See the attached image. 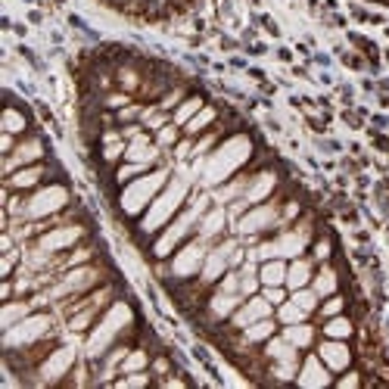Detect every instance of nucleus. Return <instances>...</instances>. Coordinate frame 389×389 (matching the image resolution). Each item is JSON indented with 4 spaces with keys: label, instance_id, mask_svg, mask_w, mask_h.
<instances>
[{
    "label": "nucleus",
    "instance_id": "1",
    "mask_svg": "<svg viewBox=\"0 0 389 389\" xmlns=\"http://www.w3.org/2000/svg\"><path fill=\"white\" fill-rule=\"evenodd\" d=\"M252 156V140L246 134H233L224 140L218 150L206 159V166H202V175L199 181L202 187H218L221 181H228L233 171H240L246 166V159Z\"/></svg>",
    "mask_w": 389,
    "mask_h": 389
},
{
    "label": "nucleus",
    "instance_id": "2",
    "mask_svg": "<svg viewBox=\"0 0 389 389\" xmlns=\"http://www.w3.org/2000/svg\"><path fill=\"white\" fill-rule=\"evenodd\" d=\"M131 321H134V311H131L128 302H112V306L103 311V318L93 324V330L88 337V346H84L88 358H100L103 352H109V349L119 342L122 333L131 327Z\"/></svg>",
    "mask_w": 389,
    "mask_h": 389
},
{
    "label": "nucleus",
    "instance_id": "3",
    "mask_svg": "<svg viewBox=\"0 0 389 389\" xmlns=\"http://www.w3.org/2000/svg\"><path fill=\"white\" fill-rule=\"evenodd\" d=\"M187 193H190V184H187V178H171V181L162 187V193L153 199L150 212L144 215V221H140V231L144 233H153L159 231L162 224H168L171 218H175V212L184 206Z\"/></svg>",
    "mask_w": 389,
    "mask_h": 389
},
{
    "label": "nucleus",
    "instance_id": "4",
    "mask_svg": "<svg viewBox=\"0 0 389 389\" xmlns=\"http://www.w3.org/2000/svg\"><path fill=\"white\" fill-rule=\"evenodd\" d=\"M166 184H168V168H156V171H150V175H140L131 184H124V190L119 197L122 212L124 215H140L146 206H150V199L159 197Z\"/></svg>",
    "mask_w": 389,
    "mask_h": 389
},
{
    "label": "nucleus",
    "instance_id": "5",
    "mask_svg": "<svg viewBox=\"0 0 389 389\" xmlns=\"http://www.w3.org/2000/svg\"><path fill=\"white\" fill-rule=\"evenodd\" d=\"M206 206H209V197H199L190 209H184V212L168 224L166 233H162V237L156 240V246H153V255H156V259H166V255H168L178 243H184V240L190 237L193 224H199V218H202V212H206Z\"/></svg>",
    "mask_w": 389,
    "mask_h": 389
},
{
    "label": "nucleus",
    "instance_id": "6",
    "mask_svg": "<svg viewBox=\"0 0 389 389\" xmlns=\"http://www.w3.org/2000/svg\"><path fill=\"white\" fill-rule=\"evenodd\" d=\"M66 206H69V190L62 184H50V187L35 190L25 202H22L19 218H25V221H41V218L57 215L59 209H66Z\"/></svg>",
    "mask_w": 389,
    "mask_h": 389
},
{
    "label": "nucleus",
    "instance_id": "7",
    "mask_svg": "<svg viewBox=\"0 0 389 389\" xmlns=\"http://www.w3.org/2000/svg\"><path fill=\"white\" fill-rule=\"evenodd\" d=\"M50 330H53L50 315H28V318H22L19 324H13L10 330L4 333V346H6V352L28 349V346H35V342L47 339V333H50Z\"/></svg>",
    "mask_w": 389,
    "mask_h": 389
},
{
    "label": "nucleus",
    "instance_id": "8",
    "mask_svg": "<svg viewBox=\"0 0 389 389\" xmlns=\"http://www.w3.org/2000/svg\"><path fill=\"white\" fill-rule=\"evenodd\" d=\"M100 274H103V271H100L97 265H78V268H69L66 274L47 290V299H69V296L88 293L91 286L100 280Z\"/></svg>",
    "mask_w": 389,
    "mask_h": 389
},
{
    "label": "nucleus",
    "instance_id": "9",
    "mask_svg": "<svg viewBox=\"0 0 389 389\" xmlns=\"http://www.w3.org/2000/svg\"><path fill=\"white\" fill-rule=\"evenodd\" d=\"M280 221H284V218H280L277 202H259V206L246 209V212L237 218V233L243 240H252V237H262L265 231H274Z\"/></svg>",
    "mask_w": 389,
    "mask_h": 389
},
{
    "label": "nucleus",
    "instance_id": "10",
    "mask_svg": "<svg viewBox=\"0 0 389 389\" xmlns=\"http://www.w3.org/2000/svg\"><path fill=\"white\" fill-rule=\"evenodd\" d=\"M237 246H240V240H224V243H218L215 249H209L206 262H202V271H199L202 286L215 284V280H221L224 274H228V271H231V259H233V252H237Z\"/></svg>",
    "mask_w": 389,
    "mask_h": 389
},
{
    "label": "nucleus",
    "instance_id": "11",
    "mask_svg": "<svg viewBox=\"0 0 389 389\" xmlns=\"http://www.w3.org/2000/svg\"><path fill=\"white\" fill-rule=\"evenodd\" d=\"M206 240H190L181 252L171 259V274L175 277H193V274H199L202 271V262H206Z\"/></svg>",
    "mask_w": 389,
    "mask_h": 389
},
{
    "label": "nucleus",
    "instance_id": "12",
    "mask_svg": "<svg viewBox=\"0 0 389 389\" xmlns=\"http://www.w3.org/2000/svg\"><path fill=\"white\" fill-rule=\"evenodd\" d=\"M72 364H75V349L72 346H59V349H53L41 364H37V377H41V383H59Z\"/></svg>",
    "mask_w": 389,
    "mask_h": 389
},
{
    "label": "nucleus",
    "instance_id": "13",
    "mask_svg": "<svg viewBox=\"0 0 389 389\" xmlns=\"http://www.w3.org/2000/svg\"><path fill=\"white\" fill-rule=\"evenodd\" d=\"M271 315H274V306L265 296H246V302H240V308L231 315V324L243 330V327L262 321V318H271Z\"/></svg>",
    "mask_w": 389,
    "mask_h": 389
},
{
    "label": "nucleus",
    "instance_id": "14",
    "mask_svg": "<svg viewBox=\"0 0 389 389\" xmlns=\"http://www.w3.org/2000/svg\"><path fill=\"white\" fill-rule=\"evenodd\" d=\"M81 240H84V228H81V224H62V228L47 231L44 237L37 240V246L47 249V252H53V255H57L59 249H69V246L81 243Z\"/></svg>",
    "mask_w": 389,
    "mask_h": 389
},
{
    "label": "nucleus",
    "instance_id": "15",
    "mask_svg": "<svg viewBox=\"0 0 389 389\" xmlns=\"http://www.w3.org/2000/svg\"><path fill=\"white\" fill-rule=\"evenodd\" d=\"M296 383L302 389H324L330 386V368L321 361V355H308L306 361H302L299 373H296Z\"/></svg>",
    "mask_w": 389,
    "mask_h": 389
},
{
    "label": "nucleus",
    "instance_id": "16",
    "mask_svg": "<svg viewBox=\"0 0 389 389\" xmlns=\"http://www.w3.org/2000/svg\"><path fill=\"white\" fill-rule=\"evenodd\" d=\"M44 156V144L37 137H31V140H22L16 150L6 156V162H4V175L10 178L16 168H25V166H31V162H37Z\"/></svg>",
    "mask_w": 389,
    "mask_h": 389
},
{
    "label": "nucleus",
    "instance_id": "17",
    "mask_svg": "<svg viewBox=\"0 0 389 389\" xmlns=\"http://www.w3.org/2000/svg\"><path fill=\"white\" fill-rule=\"evenodd\" d=\"M318 355H321V361L330 371H349V368H352V349H349L342 339L327 337L321 346H318Z\"/></svg>",
    "mask_w": 389,
    "mask_h": 389
},
{
    "label": "nucleus",
    "instance_id": "18",
    "mask_svg": "<svg viewBox=\"0 0 389 389\" xmlns=\"http://www.w3.org/2000/svg\"><path fill=\"white\" fill-rule=\"evenodd\" d=\"M274 187H277V175L265 168V171H259V175L249 178L243 199L249 202V206H259V202H265V199L271 197V193H274Z\"/></svg>",
    "mask_w": 389,
    "mask_h": 389
},
{
    "label": "nucleus",
    "instance_id": "19",
    "mask_svg": "<svg viewBox=\"0 0 389 389\" xmlns=\"http://www.w3.org/2000/svg\"><path fill=\"white\" fill-rule=\"evenodd\" d=\"M124 159L128 162H140V166L150 168L156 159H159V144H150V134H137L124 150Z\"/></svg>",
    "mask_w": 389,
    "mask_h": 389
},
{
    "label": "nucleus",
    "instance_id": "20",
    "mask_svg": "<svg viewBox=\"0 0 389 389\" xmlns=\"http://www.w3.org/2000/svg\"><path fill=\"white\" fill-rule=\"evenodd\" d=\"M224 224H228V209H209V212H202L199 218V240H215L224 233Z\"/></svg>",
    "mask_w": 389,
    "mask_h": 389
},
{
    "label": "nucleus",
    "instance_id": "21",
    "mask_svg": "<svg viewBox=\"0 0 389 389\" xmlns=\"http://www.w3.org/2000/svg\"><path fill=\"white\" fill-rule=\"evenodd\" d=\"M240 299H243L240 293H221V290H215V296L209 299V315H212L215 321H224V318H231L233 311L240 308Z\"/></svg>",
    "mask_w": 389,
    "mask_h": 389
},
{
    "label": "nucleus",
    "instance_id": "22",
    "mask_svg": "<svg viewBox=\"0 0 389 389\" xmlns=\"http://www.w3.org/2000/svg\"><path fill=\"white\" fill-rule=\"evenodd\" d=\"M265 355H268L271 361H299V349H296L284 333H280V337H271L268 342H265Z\"/></svg>",
    "mask_w": 389,
    "mask_h": 389
},
{
    "label": "nucleus",
    "instance_id": "23",
    "mask_svg": "<svg viewBox=\"0 0 389 389\" xmlns=\"http://www.w3.org/2000/svg\"><path fill=\"white\" fill-rule=\"evenodd\" d=\"M311 277H315V271H311V262L302 259V255L286 265V286H290V290H302V286H308Z\"/></svg>",
    "mask_w": 389,
    "mask_h": 389
},
{
    "label": "nucleus",
    "instance_id": "24",
    "mask_svg": "<svg viewBox=\"0 0 389 389\" xmlns=\"http://www.w3.org/2000/svg\"><path fill=\"white\" fill-rule=\"evenodd\" d=\"M259 280L262 286H286V262L284 259L259 262Z\"/></svg>",
    "mask_w": 389,
    "mask_h": 389
},
{
    "label": "nucleus",
    "instance_id": "25",
    "mask_svg": "<svg viewBox=\"0 0 389 389\" xmlns=\"http://www.w3.org/2000/svg\"><path fill=\"white\" fill-rule=\"evenodd\" d=\"M44 178V168L41 166H28V168H19V171H13L10 178H6V187L10 190H31L37 181Z\"/></svg>",
    "mask_w": 389,
    "mask_h": 389
},
{
    "label": "nucleus",
    "instance_id": "26",
    "mask_svg": "<svg viewBox=\"0 0 389 389\" xmlns=\"http://www.w3.org/2000/svg\"><path fill=\"white\" fill-rule=\"evenodd\" d=\"M311 290H315L318 296H333L339 290V274L337 268H330V265H324L321 271H318L315 277H311Z\"/></svg>",
    "mask_w": 389,
    "mask_h": 389
},
{
    "label": "nucleus",
    "instance_id": "27",
    "mask_svg": "<svg viewBox=\"0 0 389 389\" xmlns=\"http://www.w3.org/2000/svg\"><path fill=\"white\" fill-rule=\"evenodd\" d=\"M274 337V321L271 318H262V321L243 327V346H259V342H268Z\"/></svg>",
    "mask_w": 389,
    "mask_h": 389
},
{
    "label": "nucleus",
    "instance_id": "28",
    "mask_svg": "<svg viewBox=\"0 0 389 389\" xmlns=\"http://www.w3.org/2000/svg\"><path fill=\"white\" fill-rule=\"evenodd\" d=\"M284 337L293 342L296 349H308L311 342H315V330H311V324L306 321H299V324H286V330H284Z\"/></svg>",
    "mask_w": 389,
    "mask_h": 389
},
{
    "label": "nucleus",
    "instance_id": "29",
    "mask_svg": "<svg viewBox=\"0 0 389 389\" xmlns=\"http://www.w3.org/2000/svg\"><path fill=\"white\" fill-rule=\"evenodd\" d=\"M352 333H355V324L342 315H333L324 321V337H330V339H349Z\"/></svg>",
    "mask_w": 389,
    "mask_h": 389
},
{
    "label": "nucleus",
    "instance_id": "30",
    "mask_svg": "<svg viewBox=\"0 0 389 389\" xmlns=\"http://www.w3.org/2000/svg\"><path fill=\"white\" fill-rule=\"evenodd\" d=\"M28 315H31V302H13V299H6L4 315H0V324H4V330H10L13 324H19L22 318H28Z\"/></svg>",
    "mask_w": 389,
    "mask_h": 389
},
{
    "label": "nucleus",
    "instance_id": "31",
    "mask_svg": "<svg viewBox=\"0 0 389 389\" xmlns=\"http://www.w3.org/2000/svg\"><path fill=\"white\" fill-rule=\"evenodd\" d=\"M202 106H206V103H202V97H190V100H184V103H178L175 115H171V122H175L178 128H181V124H187V122H190V119L199 112Z\"/></svg>",
    "mask_w": 389,
    "mask_h": 389
},
{
    "label": "nucleus",
    "instance_id": "32",
    "mask_svg": "<svg viewBox=\"0 0 389 389\" xmlns=\"http://www.w3.org/2000/svg\"><path fill=\"white\" fill-rule=\"evenodd\" d=\"M215 119H218V109H215V106H202L199 112L184 124V128H187V134H199V131H202V128H209V124H212Z\"/></svg>",
    "mask_w": 389,
    "mask_h": 389
},
{
    "label": "nucleus",
    "instance_id": "33",
    "mask_svg": "<svg viewBox=\"0 0 389 389\" xmlns=\"http://www.w3.org/2000/svg\"><path fill=\"white\" fill-rule=\"evenodd\" d=\"M306 318H308V311L299 308L293 299H286V302H280L277 306V321L280 324H299V321H306Z\"/></svg>",
    "mask_w": 389,
    "mask_h": 389
},
{
    "label": "nucleus",
    "instance_id": "34",
    "mask_svg": "<svg viewBox=\"0 0 389 389\" xmlns=\"http://www.w3.org/2000/svg\"><path fill=\"white\" fill-rule=\"evenodd\" d=\"M146 364H150V355L144 352V349H134V352H128L124 355V361H122V373H137V371H144Z\"/></svg>",
    "mask_w": 389,
    "mask_h": 389
},
{
    "label": "nucleus",
    "instance_id": "35",
    "mask_svg": "<svg viewBox=\"0 0 389 389\" xmlns=\"http://www.w3.org/2000/svg\"><path fill=\"white\" fill-rule=\"evenodd\" d=\"M246 184H249V178H237V181H231L228 187H221V190H215V199L218 202H228V199H237V197H243L246 193Z\"/></svg>",
    "mask_w": 389,
    "mask_h": 389
},
{
    "label": "nucleus",
    "instance_id": "36",
    "mask_svg": "<svg viewBox=\"0 0 389 389\" xmlns=\"http://www.w3.org/2000/svg\"><path fill=\"white\" fill-rule=\"evenodd\" d=\"M140 124H144V128H150V131L166 128V124H168L166 109H150V106H146V109H144V115H140Z\"/></svg>",
    "mask_w": 389,
    "mask_h": 389
},
{
    "label": "nucleus",
    "instance_id": "37",
    "mask_svg": "<svg viewBox=\"0 0 389 389\" xmlns=\"http://www.w3.org/2000/svg\"><path fill=\"white\" fill-rule=\"evenodd\" d=\"M25 124H28V119L19 112V109L10 106L4 112V131H6V134H19V131H25Z\"/></svg>",
    "mask_w": 389,
    "mask_h": 389
},
{
    "label": "nucleus",
    "instance_id": "38",
    "mask_svg": "<svg viewBox=\"0 0 389 389\" xmlns=\"http://www.w3.org/2000/svg\"><path fill=\"white\" fill-rule=\"evenodd\" d=\"M318 299H321V296H318L315 290H311V286H302V290H293V302H296V306H299V308H306L308 315L318 308Z\"/></svg>",
    "mask_w": 389,
    "mask_h": 389
},
{
    "label": "nucleus",
    "instance_id": "39",
    "mask_svg": "<svg viewBox=\"0 0 389 389\" xmlns=\"http://www.w3.org/2000/svg\"><path fill=\"white\" fill-rule=\"evenodd\" d=\"M299 373V361H274L271 364V377L274 380H296Z\"/></svg>",
    "mask_w": 389,
    "mask_h": 389
},
{
    "label": "nucleus",
    "instance_id": "40",
    "mask_svg": "<svg viewBox=\"0 0 389 389\" xmlns=\"http://www.w3.org/2000/svg\"><path fill=\"white\" fill-rule=\"evenodd\" d=\"M146 171V166H140V162H128V166H122L119 171H115V181L119 184H128L131 178H140Z\"/></svg>",
    "mask_w": 389,
    "mask_h": 389
},
{
    "label": "nucleus",
    "instance_id": "41",
    "mask_svg": "<svg viewBox=\"0 0 389 389\" xmlns=\"http://www.w3.org/2000/svg\"><path fill=\"white\" fill-rule=\"evenodd\" d=\"M156 144L159 146H175L178 144V124L171 122V124H166V128L156 131Z\"/></svg>",
    "mask_w": 389,
    "mask_h": 389
},
{
    "label": "nucleus",
    "instance_id": "42",
    "mask_svg": "<svg viewBox=\"0 0 389 389\" xmlns=\"http://www.w3.org/2000/svg\"><path fill=\"white\" fill-rule=\"evenodd\" d=\"M342 306H346V302H342V296H337V293H333V296H327V302H324V306L318 308V311H321V318L327 321V318L339 315V311H342Z\"/></svg>",
    "mask_w": 389,
    "mask_h": 389
},
{
    "label": "nucleus",
    "instance_id": "43",
    "mask_svg": "<svg viewBox=\"0 0 389 389\" xmlns=\"http://www.w3.org/2000/svg\"><path fill=\"white\" fill-rule=\"evenodd\" d=\"M146 383H150V373L137 371V373H124L115 386H119V389H131V386H146Z\"/></svg>",
    "mask_w": 389,
    "mask_h": 389
},
{
    "label": "nucleus",
    "instance_id": "44",
    "mask_svg": "<svg viewBox=\"0 0 389 389\" xmlns=\"http://www.w3.org/2000/svg\"><path fill=\"white\" fill-rule=\"evenodd\" d=\"M119 84H122L124 91H137V88H140V78H137L134 69L122 66V69H119Z\"/></svg>",
    "mask_w": 389,
    "mask_h": 389
},
{
    "label": "nucleus",
    "instance_id": "45",
    "mask_svg": "<svg viewBox=\"0 0 389 389\" xmlns=\"http://www.w3.org/2000/svg\"><path fill=\"white\" fill-rule=\"evenodd\" d=\"M124 150H128V146H124V137L122 140H112V144H103V159L106 162H115L119 156H124Z\"/></svg>",
    "mask_w": 389,
    "mask_h": 389
},
{
    "label": "nucleus",
    "instance_id": "46",
    "mask_svg": "<svg viewBox=\"0 0 389 389\" xmlns=\"http://www.w3.org/2000/svg\"><path fill=\"white\" fill-rule=\"evenodd\" d=\"M215 140H218V134H206L202 140H197V144H193V159H199L202 153H209L215 146Z\"/></svg>",
    "mask_w": 389,
    "mask_h": 389
},
{
    "label": "nucleus",
    "instance_id": "47",
    "mask_svg": "<svg viewBox=\"0 0 389 389\" xmlns=\"http://www.w3.org/2000/svg\"><path fill=\"white\" fill-rule=\"evenodd\" d=\"M262 296L271 302V306H280V302H286V290H284V286H265Z\"/></svg>",
    "mask_w": 389,
    "mask_h": 389
},
{
    "label": "nucleus",
    "instance_id": "48",
    "mask_svg": "<svg viewBox=\"0 0 389 389\" xmlns=\"http://www.w3.org/2000/svg\"><path fill=\"white\" fill-rule=\"evenodd\" d=\"M144 115V106H122L119 112H115V119L119 122H134V119H140Z\"/></svg>",
    "mask_w": 389,
    "mask_h": 389
},
{
    "label": "nucleus",
    "instance_id": "49",
    "mask_svg": "<svg viewBox=\"0 0 389 389\" xmlns=\"http://www.w3.org/2000/svg\"><path fill=\"white\" fill-rule=\"evenodd\" d=\"M181 97H184V91H181V88H175V91H171V93H168V97H166V100H162V106H159V109H168V106L181 103Z\"/></svg>",
    "mask_w": 389,
    "mask_h": 389
},
{
    "label": "nucleus",
    "instance_id": "50",
    "mask_svg": "<svg viewBox=\"0 0 389 389\" xmlns=\"http://www.w3.org/2000/svg\"><path fill=\"white\" fill-rule=\"evenodd\" d=\"M175 156H178V159H187V156H193V144H190V140H181V144L175 146Z\"/></svg>",
    "mask_w": 389,
    "mask_h": 389
},
{
    "label": "nucleus",
    "instance_id": "51",
    "mask_svg": "<svg viewBox=\"0 0 389 389\" xmlns=\"http://www.w3.org/2000/svg\"><path fill=\"white\" fill-rule=\"evenodd\" d=\"M137 134H144V124H128V128H122V137L124 140H134Z\"/></svg>",
    "mask_w": 389,
    "mask_h": 389
},
{
    "label": "nucleus",
    "instance_id": "52",
    "mask_svg": "<svg viewBox=\"0 0 389 389\" xmlns=\"http://www.w3.org/2000/svg\"><path fill=\"white\" fill-rule=\"evenodd\" d=\"M128 93H112V97H106V106H128Z\"/></svg>",
    "mask_w": 389,
    "mask_h": 389
},
{
    "label": "nucleus",
    "instance_id": "53",
    "mask_svg": "<svg viewBox=\"0 0 389 389\" xmlns=\"http://www.w3.org/2000/svg\"><path fill=\"white\" fill-rule=\"evenodd\" d=\"M358 383H361V377H358V373H346V377L339 380V386H342V389H349V386H358Z\"/></svg>",
    "mask_w": 389,
    "mask_h": 389
},
{
    "label": "nucleus",
    "instance_id": "54",
    "mask_svg": "<svg viewBox=\"0 0 389 389\" xmlns=\"http://www.w3.org/2000/svg\"><path fill=\"white\" fill-rule=\"evenodd\" d=\"M330 240H321V243H318V249H315V252H318V259H327V255H330Z\"/></svg>",
    "mask_w": 389,
    "mask_h": 389
},
{
    "label": "nucleus",
    "instance_id": "55",
    "mask_svg": "<svg viewBox=\"0 0 389 389\" xmlns=\"http://www.w3.org/2000/svg\"><path fill=\"white\" fill-rule=\"evenodd\" d=\"M13 262H16V252H6V255H4V277H10Z\"/></svg>",
    "mask_w": 389,
    "mask_h": 389
},
{
    "label": "nucleus",
    "instance_id": "56",
    "mask_svg": "<svg viewBox=\"0 0 389 389\" xmlns=\"http://www.w3.org/2000/svg\"><path fill=\"white\" fill-rule=\"evenodd\" d=\"M0 146H4V153L10 156V153H13V134H6V131H4V140H0Z\"/></svg>",
    "mask_w": 389,
    "mask_h": 389
},
{
    "label": "nucleus",
    "instance_id": "57",
    "mask_svg": "<svg viewBox=\"0 0 389 389\" xmlns=\"http://www.w3.org/2000/svg\"><path fill=\"white\" fill-rule=\"evenodd\" d=\"M168 368H171V364L166 361V358H159V361H156V371H159V373H166Z\"/></svg>",
    "mask_w": 389,
    "mask_h": 389
}]
</instances>
